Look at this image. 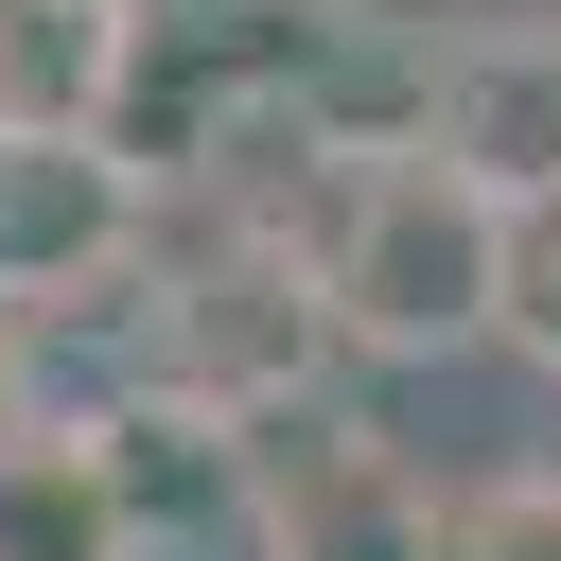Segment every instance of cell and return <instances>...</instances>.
I'll return each mask as SVG.
<instances>
[{"label": "cell", "instance_id": "9", "mask_svg": "<svg viewBox=\"0 0 561 561\" xmlns=\"http://www.w3.org/2000/svg\"><path fill=\"white\" fill-rule=\"evenodd\" d=\"M456 18H473V0H456Z\"/></svg>", "mask_w": 561, "mask_h": 561}, {"label": "cell", "instance_id": "8", "mask_svg": "<svg viewBox=\"0 0 561 561\" xmlns=\"http://www.w3.org/2000/svg\"><path fill=\"white\" fill-rule=\"evenodd\" d=\"M456 561H561V473H508V491H456Z\"/></svg>", "mask_w": 561, "mask_h": 561}, {"label": "cell", "instance_id": "6", "mask_svg": "<svg viewBox=\"0 0 561 561\" xmlns=\"http://www.w3.org/2000/svg\"><path fill=\"white\" fill-rule=\"evenodd\" d=\"M140 491L88 421H0V561H123Z\"/></svg>", "mask_w": 561, "mask_h": 561}, {"label": "cell", "instance_id": "3", "mask_svg": "<svg viewBox=\"0 0 561 561\" xmlns=\"http://www.w3.org/2000/svg\"><path fill=\"white\" fill-rule=\"evenodd\" d=\"M140 263H158V210L105 140H0V298L18 316L140 298Z\"/></svg>", "mask_w": 561, "mask_h": 561}, {"label": "cell", "instance_id": "5", "mask_svg": "<svg viewBox=\"0 0 561 561\" xmlns=\"http://www.w3.org/2000/svg\"><path fill=\"white\" fill-rule=\"evenodd\" d=\"M123 70H140L123 0H0V140H105Z\"/></svg>", "mask_w": 561, "mask_h": 561}, {"label": "cell", "instance_id": "4", "mask_svg": "<svg viewBox=\"0 0 561 561\" xmlns=\"http://www.w3.org/2000/svg\"><path fill=\"white\" fill-rule=\"evenodd\" d=\"M263 561H456V508L351 438V421H280L263 438Z\"/></svg>", "mask_w": 561, "mask_h": 561}, {"label": "cell", "instance_id": "1", "mask_svg": "<svg viewBox=\"0 0 561 561\" xmlns=\"http://www.w3.org/2000/svg\"><path fill=\"white\" fill-rule=\"evenodd\" d=\"M280 245H298V280H316V316H333L351 351H473L491 298H508V210H491L421 123L316 140Z\"/></svg>", "mask_w": 561, "mask_h": 561}, {"label": "cell", "instance_id": "7", "mask_svg": "<svg viewBox=\"0 0 561 561\" xmlns=\"http://www.w3.org/2000/svg\"><path fill=\"white\" fill-rule=\"evenodd\" d=\"M491 333H508L526 368H561V193L508 210V298H491Z\"/></svg>", "mask_w": 561, "mask_h": 561}, {"label": "cell", "instance_id": "2", "mask_svg": "<svg viewBox=\"0 0 561 561\" xmlns=\"http://www.w3.org/2000/svg\"><path fill=\"white\" fill-rule=\"evenodd\" d=\"M491 210H543L561 193V18H508V0H473L438 53H421V105H403Z\"/></svg>", "mask_w": 561, "mask_h": 561}]
</instances>
